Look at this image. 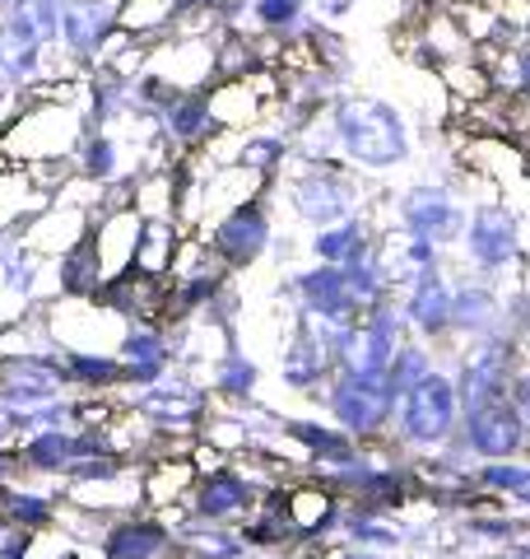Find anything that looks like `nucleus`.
<instances>
[{
    "label": "nucleus",
    "instance_id": "41",
    "mask_svg": "<svg viewBox=\"0 0 530 559\" xmlns=\"http://www.w3.org/2000/svg\"><path fill=\"white\" fill-rule=\"evenodd\" d=\"M437 369V355H433V345H423V341H405L400 349H396V359H392V369H386V382H392V392L396 396H405L414 388V382H423Z\"/></svg>",
    "mask_w": 530,
    "mask_h": 559
},
{
    "label": "nucleus",
    "instance_id": "22",
    "mask_svg": "<svg viewBox=\"0 0 530 559\" xmlns=\"http://www.w3.org/2000/svg\"><path fill=\"white\" fill-rule=\"evenodd\" d=\"M158 131L164 140L182 150H201L209 140L219 135V121H215V108H209V90H186L177 94L164 112H158Z\"/></svg>",
    "mask_w": 530,
    "mask_h": 559
},
{
    "label": "nucleus",
    "instance_id": "54",
    "mask_svg": "<svg viewBox=\"0 0 530 559\" xmlns=\"http://www.w3.org/2000/svg\"><path fill=\"white\" fill-rule=\"evenodd\" d=\"M5 5H10V0H0V10H5Z\"/></svg>",
    "mask_w": 530,
    "mask_h": 559
},
{
    "label": "nucleus",
    "instance_id": "19",
    "mask_svg": "<svg viewBox=\"0 0 530 559\" xmlns=\"http://www.w3.org/2000/svg\"><path fill=\"white\" fill-rule=\"evenodd\" d=\"M285 513L298 540H330L340 536V513H345V495H335L326 480H298L285 485Z\"/></svg>",
    "mask_w": 530,
    "mask_h": 559
},
{
    "label": "nucleus",
    "instance_id": "15",
    "mask_svg": "<svg viewBox=\"0 0 530 559\" xmlns=\"http://www.w3.org/2000/svg\"><path fill=\"white\" fill-rule=\"evenodd\" d=\"M285 294L293 299L298 318H322V322H359L363 312L349 294L345 266H326V261H312V266L293 271Z\"/></svg>",
    "mask_w": 530,
    "mask_h": 559
},
{
    "label": "nucleus",
    "instance_id": "29",
    "mask_svg": "<svg viewBox=\"0 0 530 559\" xmlns=\"http://www.w3.org/2000/svg\"><path fill=\"white\" fill-rule=\"evenodd\" d=\"M256 388H261V364L242 355L238 345H224L209 359V396H219L224 406H252Z\"/></svg>",
    "mask_w": 530,
    "mask_h": 559
},
{
    "label": "nucleus",
    "instance_id": "47",
    "mask_svg": "<svg viewBox=\"0 0 530 559\" xmlns=\"http://www.w3.org/2000/svg\"><path fill=\"white\" fill-rule=\"evenodd\" d=\"M330 559H386L382 550H368V546H340Z\"/></svg>",
    "mask_w": 530,
    "mask_h": 559
},
{
    "label": "nucleus",
    "instance_id": "1",
    "mask_svg": "<svg viewBox=\"0 0 530 559\" xmlns=\"http://www.w3.org/2000/svg\"><path fill=\"white\" fill-rule=\"evenodd\" d=\"M326 117L335 127V145H340V164L353 173H392L410 164L414 131L396 103L377 94H335L326 103Z\"/></svg>",
    "mask_w": 530,
    "mask_h": 559
},
{
    "label": "nucleus",
    "instance_id": "27",
    "mask_svg": "<svg viewBox=\"0 0 530 559\" xmlns=\"http://www.w3.org/2000/svg\"><path fill=\"white\" fill-rule=\"evenodd\" d=\"M373 242H377V229H373V219H368V210H363V215H353V219L312 229L308 252H312V261H326V266H349V261H359Z\"/></svg>",
    "mask_w": 530,
    "mask_h": 559
},
{
    "label": "nucleus",
    "instance_id": "26",
    "mask_svg": "<svg viewBox=\"0 0 530 559\" xmlns=\"http://www.w3.org/2000/svg\"><path fill=\"white\" fill-rule=\"evenodd\" d=\"M186 238H182V224L172 215H154L140 224V238H135V261L131 271L149 275V280H168L177 271V257H182Z\"/></svg>",
    "mask_w": 530,
    "mask_h": 559
},
{
    "label": "nucleus",
    "instance_id": "51",
    "mask_svg": "<svg viewBox=\"0 0 530 559\" xmlns=\"http://www.w3.org/2000/svg\"><path fill=\"white\" fill-rule=\"evenodd\" d=\"M521 555H526V559H530V532H526V536H521Z\"/></svg>",
    "mask_w": 530,
    "mask_h": 559
},
{
    "label": "nucleus",
    "instance_id": "32",
    "mask_svg": "<svg viewBox=\"0 0 530 559\" xmlns=\"http://www.w3.org/2000/svg\"><path fill=\"white\" fill-rule=\"evenodd\" d=\"M196 462L191 457H158L145 466V503L149 509H186L191 485H196Z\"/></svg>",
    "mask_w": 530,
    "mask_h": 559
},
{
    "label": "nucleus",
    "instance_id": "7",
    "mask_svg": "<svg viewBox=\"0 0 530 559\" xmlns=\"http://www.w3.org/2000/svg\"><path fill=\"white\" fill-rule=\"evenodd\" d=\"M466 215H470V205L461 201V191H456L451 182H410V187H400L396 201H392L396 229L414 234V238H429L442 252L461 242Z\"/></svg>",
    "mask_w": 530,
    "mask_h": 559
},
{
    "label": "nucleus",
    "instance_id": "50",
    "mask_svg": "<svg viewBox=\"0 0 530 559\" xmlns=\"http://www.w3.org/2000/svg\"><path fill=\"white\" fill-rule=\"evenodd\" d=\"M51 559H84V550H57Z\"/></svg>",
    "mask_w": 530,
    "mask_h": 559
},
{
    "label": "nucleus",
    "instance_id": "16",
    "mask_svg": "<svg viewBox=\"0 0 530 559\" xmlns=\"http://www.w3.org/2000/svg\"><path fill=\"white\" fill-rule=\"evenodd\" d=\"M117 359L127 369V392H145L177 369V341L158 322H131L117 336Z\"/></svg>",
    "mask_w": 530,
    "mask_h": 559
},
{
    "label": "nucleus",
    "instance_id": "14",
    "mask_svg": "<svg viewBox=\"0 0 530 559\" xmlns=\"http://www.w3.org/2000/svg\"><path fill=\"white\" fill-rule=\"evenodd\" d=\"M400 312H405V326L410 336L423 345H442L451 341V299H456V275L447 266H437L429 275H419L414 285H405L400 294Z\"/></svg>",
    "mask_w": 530,
    "mask_h": 559
},
{
    "label": "nucleus",
    "instance_id": "2",
    "mask_svg": "<svg viewBox=\"0 0 530 559\" xmlns=\"http://www.w3.org/2000/svg\"><path fill=\"white\" fill-rule=\"evenodd\" d=\"M461 392H456V378L447 364L414 382L410 392L400 396L396 406V425H392V443L405 452V457H429V452H442L456 433H461Z\"/></svg>",
    "mask_w": 530,
    "mask_h": 559
},
{
    "label": "nucleus",
    "instance_id": "4",
    "mask_svg": "<svg viewBox=\"0 0 530 559\" xmlns=\"http://www.w3.org/2000/svg\"><path fill=\"white\" fill-rule=\"evenodd\" d=\"M326 406V419L335 429H345L353 443L377 448L392 443V425H396V406L400 396L392 392L386 378H353V373H335L326 382V392L316 396Z\"/></svg>",
    "mask_w": 530,
    "mask_h": 559
},
{
    "label": "nucleus",
    "instance_id": "38",
    "mask_svg": "<svg viewBox=\"0 0 530 559\" xmlns=\"http://www.w3.org/2000/svg\"><path fill=\"white\" fill-rule=\"evenodd\" d=\"M484 66H489V75H493V94L521 98L526 108H530V43L489 51Z\"/></svg>",
    "mask_w": 530,
    "mask_h": 559
},
{
    "label": "nucleus",
    "instance_id": "11",
    "mask_svg": "<svg viewBox=\"0 0 530 559\" xmlns=\"http://www.w3.org/2000/svg\"><path fill=\"white\" fill-rule=\"evenodd\" d=\"M261 495H265V485L252 476V471H242L238 462H228L219 471H205V476H196L182 513L196 518V522H215V527H242V522L256 513Z\"/></svg>",
    "mask_w": 530,
    "mask_h": 559
},
{
    "label": "nucleus",
    "instance_id": "12",
    "mask_svg": "<svg viewBox=\"0 0 530 559\" xmlns=\"http://www.w3.org/2000/svg\"><path fill=\"white\" fill-rule=\"evenodd\" d=\"M205 248L215 252L228 271H246L275 248V219H270V205L265 197H252V201H238L233 210L209 224L205 234Z\"/></svg>",
    "mask_w": 530,
    "mask_h": 559
},
{
    "label": "nucleus",
    "instance_id": "33",
    "mask_svg": "<svg viewBox=\"0 0 530 559\" xmlns=\"http://www.w3.org/2000/svg\"><path fill=\"white\" fill-rule=\"evenodd\" d=\"M293 159V140L289 131H242L238 135V150H233V164L256 173V178L275 182L279 173H285V164Z\"/></svg>",
    "mask_w": 530,
    "mask_h": 559
},
{
    "label": "nucleus",
    "instance_id": "40",
    "mask_svg": "<svg viewBox=\"0 0 530 559\" xmlns=\"http://www.w3.org/2000/svg\"><path fill=\"white\" fill-rule=\"evenodd\" d=\"M252 24L270 38H298L308 28V0H252Z\"/></svg>",
    "mask_w": 530,
    "mask_h": 559
},
{
    "label": "nucleus",
    "instance_id": "25",
    "mask_svg": "<svg viewBox=\"0 0 530 559\" xmlns=\"http://www.w3.org/2000/svg\"><path fill=\"white\" fill-rule=\"evenodd\" d=\"M279 433L303 452L308 457V466L316 471V466H330V462H345V457H353L363 443H353L345 429H335L330 419H303V415H285L279 419Z\"/></svg>",
    "mask_w": 530,
    "mask_h": 559
},
{
    "label": "nucleus",
    "instance_id": "21",
    "mask_svg": "<svg viewBox=\"0 0 530 559\" xmlns=\"http://www.w3.org/2000/svg\"><path fill=\"white\" fill-rule=\"evenodd\" d=\"M279 378H285L289 392H303V396H322L326 382L335 378V355L303 322H293V336L285 345V355H279Z\"/></svg>",
    "mask_w": 530,
    "mask_h": 559
},
{
    "label": "nucleus",
    "instance_id": "42",
    "mask_svg": "<svg viewBox=\"0 0 530 559\" xmlns=\"http://www.w3.org/2000/svg\"><path fill=\"white\" fill-rule=\"evenodd\" d=\"M503 503V499H498ZM498 503H484V509H474L461 518V532L474 536V540H521L530 532L526 513H493Z\"/></svg>",
    "mask_w": 530,
    "mask_h": 559
},
{
    "label": "nucleus",
    "instance_id": "35",
    "mask_svg": "<svg viewBox=\"0 0 530 559\" xmlns=\"http://www.w3.org/2000/svg\"><path fill=\"white\" fill-rule=\"evenodd\" d=\"M75 178L88 187H112L121 178V140L108 127H94L84 135V145L75 154Z\"/></svg>",
    "mask_w": 530,
    "mask_h": 559
},
{
    "label": "nucleus",
    "instance_id": "20",
    "mask_svg": "<svg viewBox=\"0 0 530 559\" xmlns=\"http://www.w3.org/2000/svg\"><path fill=\"white\" fill-rule=\"evenodd\" d=\"M112 28H117L112 0H61V47L70 61L103 57Z\"/></svg>",
    "mask_w": 530,
    "mask_h": 559
},
{
    "label": "nucleus",
    "instance_id": "8",
    "mask_svg": "<svg viewBox=\"0 0 530 559\" xmlns=\"http://www.w3.org/2000/svg\"><path fill=\"white\" fill-rule=\"evenodd\" d=\"M410 341V326H405L400 299H386L377 308H368L359 322L349 326V336L335 355V373H353V378H386L396 349Z\"/></svg>",
    "mask_w": 530,
    "mask_h": 559
},
{
    "label": "nucleus",
    "instance_id": "49",
    "mask_svg": "<svg viewBox=\"0 0 530 559\" xmlns=\"http://www.w3.org/2000/svg\"><path fill=\"white\" fill-rule=\"evenodd\" d=\"M517 336H521V345H526V359H530V318L521 322V331H517Z\"/></svg>",
    "mask_w": 530,
    "mask_h": 559
},
{
    "label": "nucleus",
    "instance_id": "10",
    "mask_svg": "<svg viewBox=\"0 0 530 559\" xmlns=\"http://www.w3.org/2000/svg\"><path fill=\"white\" fill-rule=\"evenodd\" d=\"M61 396H70L61 349H20V355H0V411L10 419L43 411Z\"/></svg>",
    "mask_w": 530,
    "mask_h": 559
},
{
    "label": "nucleus",
    "instance_id": "18",
    "mask_svg": "<svg viewBox=\"0 0 530 559\" xmlns=\"http://www.w3.org/2000/svg\"><path fill=\"white\" fill-rule=\"evenodd\" d=\"M103 559H172L177 550V522L158 513H121L98 536Z\"/></svg>",
    "mask_w": 530,
    "mask_h": 559
},
{
    "label": "nucleus",
    "instance_id": "3",
    "mask_svg": "<svg viewBox=\"0 0 530 559\" xmlns=\"http://www.w3.org/2000/svg\"><path fill=\"white\" fill-rule=\"evenodd\" d=\"M285 201L289 215L308 229H326V224H340L363 215V182L349 164H303L285 178Z\"/></svg>",
    "mask_w": 530,
    "mask_h": 559
},
{
    "label": "nucleus",
    "instance_id": "17",
    "mask_svg": "<svg viewBox=\"0 0 530 559\" xmlns=\"http://www.w3.org/2000/svg\"><path fill=\"white\" fill-rule=\"evenodd\" d=\"M511 331L507 318V294L493 280H456V299H451V341H489Z\"/></svg>",
    "mask_w": 530,
    "mask_h": 559
},
{
    "label": "nucleus",
    "instance_id": "45",
    "mask_svg": "<svg viewBox=\"0 0 530 559\" xmlns=\"http://www.w3.org/2000/svg\"><path fill=\"white\" fill-rule=\"evenodd\" d=\"M24 476V466H20V448H0V489H5V485H14V480H20Z\"/></svg>",
    "mask_w": 530,
    "mask_h": 559
},
{
    "label": "nucleus",
    "instance_id": "5",
    "mask_svg": "<svg viewBox=\"0 0 530 559\" xmlns=\"http://www.w3.org/2000/svg\"><path fill=\"white\" fill-rule=\"evenodd\" d=\"M461 257H466V266L484 280H503L511 271H521L526 266V229H521L517 205H507L498 197L474 201L466 215Z\"/></svg>",
    "mask_w": 530,
    "mask_h": 559
},
{
    "label": "nucleus",
    "instance_id": "37",
    "mask_svg": "<svg viewBox=\"0 0 530 559\" xmlns=\"http://www.w3.org/2000/svg\"><path fill=\"white\" fill-rule=\"evenodd\" d=\"M43 75H47V51L14 43L10 33L0 28V94H28Z\"/></svg>",
    "mask_w": 530,
    "mask_h": 559
},
{
    "label": "nucleus",
    "instance_id": "52",
    "mask_svg": "<svg viewBox=\"0 0 530 559\" xmlns=\"http://www.w3.org/2000/svg\"><path fill=\"white\" fill-rule=\"evenodd\" d=\"M493 559H526V555H521V550H517V555H511V550H507V555H493Z\"/></svg>",
    "mask_w": 530,
    "mask_h": 559
},
{
    "label": "nucleus",
    "instance_id": "48",
    "mask_svg": "<svg viewBox=\"0 0 530 559\" xmlns=\"http://www.w3.org/2000/svg\"><path fill=\"white\" fill-rule=\"evenodd\" d=\"M14 443V429H10V419H5V411H0V448H10Z\"/></svg>",
    "mask_w": 530,
    "mask_h": 559
},
{
    "label": "nucleus",
    "instance_id": "24",
    "mask_svg": "<svg viewBox=\"0 0 530 559\" xmlns=\"http://www.w3.org/2000/svg\"><path fill=\"white\" fill-rule=\"evenodd\" d=\"M61 369L75 396H117L127 392V369L112 349H61Z\"/></svg>",
    "mask_w": 530,
    "mask_h": 559
},
{
    "label": "nucleus",
    "instance_id": "28",
    "mask_svg": "<svg viewBox=\"0 0 530 559\" xmlns=\"http://www.w3.org/2000/svg\"><path fill=\"white\" fill-rule=\"evenodd\" d=\"M14 448H20L24 476L65 480L70 466H75V429H38V433H24Z\"/></svg>",
    "mask_w": 530,
    "mask_h": 559
},
{
    "label": "nucleus",
    "instance_id": "34",
    "mask_svg": "<svg viewBox=\"0 0 530 559\" xmlns=\"http://www.w3.org/2000/svg\"><path fill=\"white\" fill-rule=\"evenodd\" d=\"M177 546L191 559H246V540L238 536V527H215V522H196L186 513L177 522Z\"/></svg>",
    "mask_w": 530,
    "mask_h": 559
},
{
    "label": "nucleus",
    "instance_id": "46",
    "mask_svg": "<svg viewBox=\"0 0 530 559\" xmlns=\"http://www.w3.org/2000/svg\"><path fill=\"white\" fill-rule=\"evenodd\" d=\"M316 10H322L326 24H335V20H345V14L353 10V0H316Z\"/></svg>",
    "mask_w": 530,
    "mask_h": 559
},
{
    "label": "nucleus",
    "instance_id": "9",
    "mask_svg": "<svg viewBox=\"0 0 530 559\" xmlns=\"http://www.w3.org/2000/svg\"><path fill=\"white\" fill-rule=\"evenodd\" d=\"M127 411L140 415L154 433H177V439H201L205 419H209V392L201 382H191V373L172 369L164 382L135 392L127 401Z\"/></svg>",
    "mask_w": 530,
    "mask_h": 559
},
{
    "label": "nucleus",
    "instance_id": "31",
    "mask_svg": "<svg viewBox=\"0 0 530 559\" xmlns=\"http://www.w3.org/2000/svg\"><path fill=\"white\" fill-rule=\"evenodd\" d=\"M57 280L65 299H98V289L108 285V271H103V257L94 248V229L88 238H80L70 252L57 257Z\"/></svg>",
    "mask_w": 530,
    "mask_h": 559
},
{
    "label": "nucleus",
    "instance_id": "53",
    "mask_svg": "<svg viewBox=\"0 0 530 559\" xmlns=\"http://www.w3.org/2000/svg\"><path fill=\"white\" fill-rule=\"evenodd\" d=\"M526 43H530V14H526Z\"/></svg>",
    "mask_w": 530,
    "mask_h": 559
},
{
    "label": "nucleus",
    "instance_id": "13",
    "mask_svg": "<svg viewBox=\"0 0 530 559\" xmlns=\"http://www.w3.org/2000/svg\"><path fill=\"white\" fill-rule=\"evenodd\" d=\"M456 448H461L474 466L480 462H507V457H526L530 433L521 425V415L511 411V401H489V406H470L461 415Z\"/></svg>",
    "mask_w": 530,
    "mask_h": 559
},
{
    "label": "nucleus",
    "instance_id": "44",
    "mask_svg": "<svg viewBox=\"0 0 530 559\" xmlns=\"http://www.w3.org/2000/svg\"><path fill=\"white\" fill-rule=\"evenodd\" d=\"M33 532H20V527H10L5 536H0V559H28L33 555Z\"/></svg>",
    "mask_w": 530,
    "mask_h": 559
},
{
    "label": "nucleus",
    "instance_id": "36",
    "mask_svg": "<svg viewBox=\"0 0 530 559\" xmlns=\"http://www.w3.org/2000/svg\"><path fill=\"white\" fill-rule=\"evenodd\" d=\"M345 280H349V294H353V304H359V312L377 308L386 299H396V285H392V275H386V261H382V242H373V248H368L359 261H349Z\"/></svg>",
    "mask_w": 530,
    "mask_h": 559
},
{
    "label": "nucleus",
    "instance_id": "39",
    "mask_svg": "<svg viewBox=\"0 0 530 559\" xmlns=\"http://www.w3.org/2000/svg\"><path fill=\"white\" fill-rule=\"evenodd\" d=\"M474 489L517 503L521 495H530V452L526 457H507V462H480L474 466Z\"/></svg>",
    "mask_w": 530,
    "mask_h": 559
},
{
    "label": "nucleus",
    "instance_id": "43",
    "mask_svg": "<svg viewBox=\"0 0 530 559\" xmlns=\"http://www.w3.org/2000/svg\"><path fill=\"white\" fill-rule=\"evenodd\" d=\"M507 401H511V411L521 415V425H526V433H530V359L517 369V378H511V392H507Z\"/></svg>",
    "mask_w": 530,
    "mask_h": 559
},
{
    "label": "nucleus",
    "instance_id": "6",
    "mask_svg": "<svg viewBox=\"0 0 530 559\" xmlns=\"http://www.w3.org/2000/svg\"><path fill=\"white\" fill-rule=\"evenodd\" d=\"M526 364V345L517 331H503V336L489 341H466L456 349V359L447 364L456 378V392H461V406H489V401H507L511 378Z\"/></svg>",
    "mask_w": 530,
    "mask_h": 559
},
{
    "label": "nucleus",
    "instance_id": "30",
    "mask_svg": "<svg viewBox=\"0 0 530 559\" xmlns=\"http://www.w3.org/2000/svg\"><path fill=\"white\" fill-rule=\"evenodd\" d=\"M65 513V499L61 495H47V489H28V485H5L0 489V518L20 532L43 536L61 522Z\"/></svg>",
    "mask_w": 530,
    "mask_h": 559
},
{
    "label": "nucleus",
    "instance_id": "23",
    "mask_svg": "<svg viewBox=\"0 0 530 559\" xmlns=\"http://www.w3.org/2000/svg\"><path fill=\"white\" fill-rule=\"evenodd\" d=\"M0 28L14 43H24L33 51H57L61 47V0H10L0 10Z\"/></svg>",
    "mask_w": 530,
    "mask_h": 559
}]
</instances>
